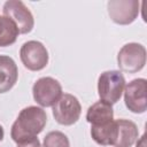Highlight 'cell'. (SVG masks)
Listing matches in <instances>:
<instances>
[{
	"label": "cell",
	"mask_w": 147,
	"mask_h": 147,
	"mask_svg": "<svg viewBox=\"0 0 147 147\" xmlns=\"http://www.w3.org/2000/svg\"><path fill=\"white\" fill-rule=\"evenodd\" d=\"M17 147H41V144H40L39 139L37 137H34V138H31V139L18 142Z\"/></svg>",
	"instance_id": "cell-16"
},
{
	"label": "cell",
	"mask_w": 147,
	"mask_h": 147,
	"mask_svg": "<svg viewBox=\"0 0 147 147\" xmlns=\"http://www.w3.org/2000/svg\"><path fill=\"white\" fill-rule=\"evenodd\" d=\"M136 147H146V142H145V136H142L138 141H137V145Z\"/></svg>",
	"instance_id": "cell-17"
},
{
	"label": "cell",
	"mask_w": 147,
	"mask_h": 147,
	"mask_svg": "<svg viewBox=\"0 0 147 147\" xmlns=\"http://www.w3.org/2000/svg\"><path fill=\"white\" fill-rule=\"evenodd\" d=\"M124 102L126 108L134 114H144L147 110V80L136 78L124 87Z\"/></svg>",
	"instance_id": "cell-8"
},
{
	"label": "cell",
	"mask_w": 147,
	"mask_h": 147,
	"mask_svg": "<svg viewBox=\"0 0 147 147\" xmlns=\"http://www.w3.org/2000/svg\"><path fill=\"white\" fill-rule=\"evenodd\" d=\"M138 0H110L107 2V11L110 20L119 25H127L136 21L139 14Z\"/></svg>",
	"instance_id": "cell-9"
},
{
	"label": "cell",
	"mask_w": 147,
	"mask_h": 147,
	"mask_svg": "<svg viewBox=\"0 0 147 147\" xmlns=\"http://www.w3.org/2000/svg\"><path fill=\"white\" fill-rule=\"evenodd\" d=\"M125 87V78L118 70L103 71L98 78V94L100 100L114 105L116 103Z\"/></svg>",
	"instance_id": "cell-2"
},
{
	"label": "cell",
	"mask_w": 147,
	"mask_h": 147,
	"mask_svg": "<svg viewBox=\"0 0 147 147\" xmlns=\"http://www.w3.org/2000/svg\"><path fill=\"white\" fill-rule=\"evenodd\" d=\"M42 147H70V141L63 132L51 131L45 136Z\"/></svg>",
	"instance_id": "cell-15"
},
{
	"label": "cell",
	"mask_w": 147,
	"mask_h": 147,
	"mask_svg": "<svg viewBox=\"0 0 147 147\" xmlns=\"http://www.w3.org/2000/svg\"><path fill=\"white\" fill-rule=\"evenodd\" d=\"M46 111L37 106H29L23 108L15 122L11 125L10 137L18 144L21 141L37 137L46 126Z\"/></svg>",
	"instance_id": "cell-1"
},
{
	"label": "cell",
	"mask_w": 147,
	"mask_h": 147,
	"mask_svg": "<svg viewBox=\"0 0 147 147\" xmlns=\"http://www.w3.org/2000/svg\"><path fill=\"white\" fill-rule=\"evenodd\" d=\"M146 48L138 42L125 44L117 54L118 68L127 74H136L146 64Z\"/></svg>",
	"instance_id": "cell-3"
},
{
	"label": "cell",
	"mask_w": 147,
	"mask_h": 147,
	"mask_svg": "<svg viewBox=\"0 0 147 147\" xmlns=\"http://www.w3.org/2000/svg\"><path fill=\"white\" fill-rule=\"evenodd\" d=\"M86 121L91 126H101L114 121V110L111 105L100 100L88 107L86 111Z\"/></svg>",
	"instance_id": "cell-12"
},
{
	"label": "cell",
	"mask_w": 147,
	"mask_h": 147,
	"mask_svg": "<svg viewBox=\"0 0 147 147\" xmlns=\"http://www.w3.org/2000/svg\"><path fill=\"white\" fill-rule=\"evenodd\" d=\"M3 136H5V132H3V127L0 125V141H2V139H3Z\"/></svg>",
	"instance_id": "cell-18"
},
{
	"label": "cell",
	"mask_w": 147,
	"mask_h": 147,
	"mask_svg": "<svg viewBox=\"0 0 147 147\" xmlns=\"http://www.w3.org/2000/svg\"><path fill=\"white\" fill-rule=\"evenodd\" d=\"M18 79V69L15 61L8 55H0V93L14 87Z\"/></svg>",
	"instance_id": "cell-11"
},
{
	"label": "cell",
	"mask_w": 147,
	"mask_h": 147,
	"mask_svg": "<svg viewBox=\"0 0 147 147\" xmlns=\"http://www.w3.org/2000/svg\"><path fill=\"white\" fill-rule=\"evenodd\" d=\"M32 94L34 101L41 107H53L60 99L62 93V86L53 77H41L36 80L32 86Z\"/></svg>",
	"instance_id": "cell-7"
},
{
	"label": "cell",
	"mask_w": 147,
	"mask_h": 147,
	"mask_svg": "<svg viewBox=\"0 0 147 147\" xmlns=\"http://www.w3.org/2000/svg\"><path fill=\"white\" fill-rule=\"evenodd\" d=\"M20 57L23 65L31 71H39L46 68L49 59L47 48L38 40L24 42L20 49Z\"/></svg>",
	"instance_id": "cell-6"
},
{
	"label": "cell",
	"mask_w": 147,
	"mask_h": 147,
	"mask_svg": "<svg viewBox=\"0 0 147 147\" xmlns=\"http://www.w3.org/2000/svg\"><path fill=\"white\" fill-rule=\"evenodd\" d=\"M92 139L101 146H113L116 139V122L111 121L101 126H91Z\"/></svg>",
	"instance_id": "cell-13"
},
{
	"label": "cell",
	"mask_w": 147,
	"mask_h": 147,
	"mask_svg": "<svg viewBox=\"0 0 147 147\" xmlns=\"http://www.w3.org/2000/svg\"><path fill=\"white\" fill-rule=\"evenodd\" d=\"M116 122V139L114 147H132L138 140L139 131L134 122L119 118Z\"/></svg>",
	"instance_id": "cell-10"
},
{
	"label": "cell",
	"mask_w": 147,
	"mask_h": 147,
	"mask_svg": "<svg viewBox=\"0 0 147 147\" xmlns=\"http://www.w3.org/2000/svg\"><path fill=\"white\" fill-rule=\"evenodd\" d=\"M3 16L11 20L18 32L25 34L32 31L34 26V18L30 9L21 0H8L3 3L2 7Z\"/></svg>",
	"instance_id": "cell-5"
},
{
	"label": "cell",
	"mask_w": 147,
	"mask_h": 147,
	"mask_svg": "<svg viewBox=\"0 0 147 147\" xmlns=\"http://www.w3.org/2000/svg\"><path fill=\"white\" fill-rule=\"evenodd\" d=\"M20 32L15 23L8 17L0 15V47H6L13 45Z\"/></svg>",
	"instance_id": "cell-14"
},
{
	"label": "cell",
	"mask_w": 147,
	"mask_h": 147,
	"mask_svg": "<svg viewBox=\"0 0 147 147\" xmlns=\"http://www.w3.org/2000/svg\"><path fill=\"white\" fill-rule=\"evenodd\" d=\"M53 117L61 125H72L75 124L82 114V106L78 99L69 93H64L54 103Z\"/></svg>",
	"instance_id": "cell-4"
}]
</instances>
